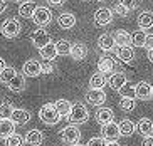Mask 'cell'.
I'll return each instance as SVG.
<instances>
[{
  "mask_svg": "<svg viewBox=\"0 0 153 146\" xmlns=\"http://www.w3.org/2000/svg\"><path fill=\"white\" fill-rule=\"evenodd\" d=\"M39 118H41L42 123L49 124V126H54V124H57L59 121H61V114L57 113L54 104H51V102H47V104H44V106L41 107Z\"/></svg>",
  "mask_w": 153,
  "mask_h": 146,
  "instance_id": "obj_1",
  "label": "cell"
},
{
  "mask_svg": "<svg viewBox=\"0 0 153 146\" xmlns=\"http://www.w3.org/2000/svg\"><path fill=\"white\" fill-rule=\"evenodd\" d=\"M68 119L71 121V124H82L89 119V111L82 102H76V104H72L71 114L68 116Z\"/></svg>",
  "mask_w": 153,
  "mask_h": 146,
  "instance_id": "obj_2",
  "label": "cell"
},
{
  "mask_svg": "<svg viewBox=\"0 0 153 146\" xmlns=\"http://www.w3.org/2000/svg\"><path fill=\"white\" fill-rule=\"evenodd\" d=\"M20 30H22V25H20V22H19L17 19H7V20L2 24V27H0L2 36L7 37V39L17 37L19 34H20Z\"/></svg>",
  "mask_w": 153,
  "mask_h": 146,
  "instance_id": "obj_3",
  "label": "cell"
},
{
  "mask_svg": "<svg viewBox=\"0 0 153 146\" xmlns=\"http://www.w3.org/2000/svg\"><path fill=\"white\" fill-rule=\"evenodd\" d=\"M120 126L118 123H109V124H104L101 128V138H103L106 143H113V141H118L120 139Z\"/></svg>",
  "mask_w": 153,
  "mask_h": 146,
  "instance_id": "obj_4",
  "label": "cell"
},
{
  "mask_svg": "<svg viewBox=\"0 0 153 146\" xmlns=\"http://www.w3.org/2000/svg\"><path fill=\"white\" fill-rule=\"evenodd\" d=\"M30 40H32V44H34V47H37L39 50H41L42 47H45L47 44H51V36H49V32H45V29L41 27V29L32 30Z\"/></svg>",
  "mask_w": 153,
  "mask_h": 146,
  "instance_id": "obj_5",
  "label": "cell"
},
{
  "mask_svg": "<svg viewBox=\"0 0 153 146\" xmlns=\"http://www.w3.org/2000/svg\"><path fill=\"white\" fill-rule=\"evenodd\" d=\"M61 138H62L64 143H69V145H77L79 139H81V131L77 129V126H66V128L61 131Z\"/></svg>",
  "mask_w": 153,
  "mask_h": 146,
  "instance_id": "obj_6",
  "label": "cell"
},
{
  "mask_svg": "<svg viewBox=\"0 0 153 146\" xmlns=\"http://www.w3.org/2000/svg\"><path fill=\"white\" fill-rule=\"evenodd\" d=\"M51 19H52V13L47 7H37L34 15H32V22L39 27H45L51 22Z\"/></svg>",
  "mask_w": 153,
  "mask_h": 146,
  "instance_id": "obj_7",
  "label": "cell"
},
{
  "mask_svg": "<svg viewBox=\"0 0 153 146\" xmlns=\"http://www.w3.org/2000/svg\"><path fill=\"white\" fill-rule=\"evenodd\" d=\"M113 22V10L106 9V7H101L94 12V24L99 27H106Z\"/></svg>",
  "mask_w": 153,
  "mask_h": 146,
  "instance_id": "obj_8",
  "label": "cell"
},
{
  "mask_svg": "<svg viewBox=\"0 0 153 146\" xmlns=\"http://www.w3.org/2000/svg\"><path fill=\"white\" fill-rule=\"evenodd\" d=\"M114 69H116V61H114L111 56L104 54V56H101V57L98 59V72H101L103 76L113 72Z\"/></svg>",
  "mask_w": 153,
  "mask_h": 146,
  "instance_id": "obj_9",
  "label": "cell"
},
{
  "mask_svg": "<svg viewBox=\"0 0 153 146\" xmlns=\"http://www.w3.org/2000/svg\"><path fill=\"white\" fill-rule=\"evenodd\" d=\"M108 84L113 91H121V89H125L126 84H128V77H126V74L123 71L121 72H113L108 79Z\"/></svg>",
  "mask_w": 153,
  "mask_h": 146,
  "instance_id": "obj_10",
  "label": "cell"
},
{
  "mask_svg": "<svg viewBox=\"0 0 153 146\" xmlns=\"http://www.w3.org/2000/svg\"><path fill=\"white\" fill-rule=\"evenodd\" d=\"M86 101L91 106H103L104 101H106V93L103 89H89L86 93Z\"/></svg>",
  "mask_w": 153,
  "mask_h": 146,
  "instance_id": "obj_11",
  "label": "cell"
},
{
  "mask_svg": "<svg viewBox=\"0 0 153 146\" xmlns=\"http://www.w3.org/2000/svg\"><path fill=\"white\" fill-rule=\"evenodd\" d=\"M135 97L140 101H148L152 99V84L146 81H140L135 86Z\"/></svg>",
  "mask_w": 153,
  "mask_h": 146,
  "instance_id": "obj_12",
  "label": "cell"
},
{
  "mask_svg": "<svg viewBox=\"0 0 153 146\" xmlns=\"http://www.w3.org/2000/svg\"><path fill=\"white\" fill-rule=\"evenodd\" d=\"M22 71H24V74L27 76V77H37V76L42 74L41 62L30 59V61H27L25 64H24V69H22Z\"/></svg>",
  "mask_w": 153,
  "mask_h": 146,
  "instance_id": "obj_13",
  "label": "cell"
},
{
  "mask_svg": "<svg viewBox=\"0 0 153 146\" xmlns=\"http://www.w3.org/2000/svg\"><path fill=\"white\" fill-rule=\"evenodd\" d=\"M113 39H114V44L120 45V47H131V42H133L131 40V34L128 30H123V29L114 32Z\"/></svg>",
  "mask_w": 153,
  "mask_h": 146,
  "instance_id": "obj_14",
  "label": "cell"
},
{
  "mask_svg": "<svg viewBox=\"0 0 153 146\" xmlns=\"http://www.w3.org/2000/svg\"><path fill=\"white\" fill-rule=\"evenodd\" d=\"M136 24H138L140 30H148V29H152L153 27V12H150V10L141 12L138 15V19H136Z\"/></svg>",
  "mask_w": 153,
  "mask_h": 146,
  "instance_id": "obj_15",
  "label": "cell"
},
{
  "mask_svg": "<svg viewBox=\"0 0 153 146\" xmlns=\"http://www.w3.org/2000/svg\"><path fill=\"white\" fill-rule=\"evenodd\" d=\"M136 131L143 138H148V136H153V121L148 119V118H141L136 124Z\"/></svg>",
  "mask_w": 153,
  "mask_h": 146,
  "instance_id": "obj_16",
  "label": "cell"
},
{
  "mask_svg": "<svg viewBox=\"0 0 153 146\" xmlns=\"http://www.w3.org/2000/svg\"><path fill=\"white\" fill-rule=\"evenodd\" d=\"M96 121H98L99 124H109L114 121V113H113V109H109V107H99L98 113H96Z\"/></svg>",
  "mask_w": 153,
  "mask_h": 146,
  "instance_id": "obj_17",
  "label": "cell"
},
{
  "mask_svg": "<svg viewBox=\"0 0 153 146\" xmlns=\"http://www.w3.org/2000/svg\"><path fill=\"white\" fill-rule=\"evenodd\" d=\"M24 141L27 143L29 146H41L42 141H44V134H42V131H39V129H30V131L25 134Z\"/></svg>",
  "mask_w": 153,
  "mask_h": 146,
  "instance_id": "obj_18",
  "label": "cell"
},
{
  "mask_svg": "<svg viewBox=\"0 0 153 146\" xmlns=\"http://www.w3.org/2000/svg\"><path fill=\"white\" fill-rule=\"evenodd\" d=\"M74 61H82V59H86V56H88V47H86V44H82V42H76V44L71 45V54H69Z\"/></svg>",
  "mask_w": 153,
  "mask_h": 146,
  "instance_id": "obj_19",
  "label": "cell"
},
{
  "mask_svg": "<svg viewBox=\"0 0 153 146\" xmlns=\"http://www.w3.org/2000/svg\"><path fill=\"white\" fill-rule=\"evenodd\" d=\"M57 24L61 29H72V27L76 25V17H74V13L71 12H62L61 15L57 17Z\"/></svg>",
  "mask_w": 153,
  "mask_h": 146,
  "instance_id": "obj_20",
  "label": "cell"
},
{
  "mask_svg": "<svg viewBox=\"0 0 153 146\" xmlns=\"http://www.w3.org/2000/svg\"><path fill=\"white\" fill-rule=\"evenodd\" d=\"M37 9V4L36 2H32V0H27V2H22L20 7H19V15L24 19H32L34 12Z\"/></svg>",
  "mask_w": 153,
  "mask_h": 146,
  "instance_id": "obj_21",
  "label": "cell"
},
{
  "mask_svg": "<svg viewBox=\"0 0 153 146\" xmlns=\"http://www.w3.org/2000/svg\"><path fill=\"white\" fill-rule=\"evenodd\" d=\"M118 126H120V134L125 136V138H130L136 129V124L131 119H121L120 123H118Z\"/></svg>",
  "mask_w": 153,
  "mask_h": 146,
  "instance_id": "obj_22",
  "label": "cell"
},
{
  "mask_svg": "<svg viewBox=\"0 0 153 146\" xmlns=\"http://www.w3.org/2000/svg\"><path fill=\"white\" fill-rule=\"evenodd\" d=\"M7 87H9L12 93H22L24 89H25V77L17 72V76L7 84Z\"/></svg>",
  "mask_w": 153,
  "mask_h": 146,
  "instance_id": "obj_23",
  "label": "cell"
},
{
  "mask_svg": "<svg viewBox=\"0 0 153 146\" xmlns=\"http://www.w3.org/2000/svg\"><path fill=\"white\" fill-rule=\"evenodd\" d=\"M98 45L101 50H104V52H109V50H113V49L116 47V44H114V39H113V36H109V34H103V36L98 39Z\"/></svg>",
  "mask_w": 153,
  "mask_h": 146,
  "instance_id": "obj_24",
  "label": "cell"
},
{
  "mask_svg": "<svg viewBox=\"0 0 153 146\" xmlns=\"http://www.w3.org/2000/svg\"><path fill=\"white\" fill-rule=\"evenodd\" d=\"M39 52H41V57L44 59V61H47V62H52L56 57H57V50H56L54 42H51V44H47L45 47H42Z\"/></svg>",
  "mask_w": 153,
  "mask_h": 146,
  "instance_id": "obj_25",
  "label": "cell"
},
{
  "mask_svg": "<svg viewBox=\"0 0 153 146\" xmlns=\"http://www.w3.org/2000/svg\"><path fill=\"white\" fill-rule=\"evenodd\" d=\"M54 106H56V109H57V113L61 114V118H68V116L71 114L72 104L68 99H57V101L54 102Z\"/></svg>",
  "mask_w": 153,
  "mask_h": 146,
  "instance_id": "obj_26",
  "label": "cell"
},
{
  "mask_svg": "<svg viewBox=\"0 0 153 146\" xmlns=\"http://www.w3.org/2000/svg\"><path fill=\"white\" fill-rule=\"evenodd\" d=\"M116 57L121 62H126L130 64L135 57V52H133V47H118L116 49Z\"/></svg>",
  "mask_w": 153,
  "mask_h": 146,
  "instance_id": "obj_27",
  "label": "cell"
},
{
  "mask_svg": "<svg viewBox=\"0 0 153 146\" xmlns=\"http://www.w3.org/2000/svg\"><path fill=\"white\" fill-rule=\"evenodd\" d=\"M15 123L12 119H0V138H9L14 134Z\"/></svg>",
  "mask_w": 153,
  "mask_h": 146,
  "instance_id": "obj_28",
  "label": "cell"
},
{
  "mask_svg": "<svg viewBox=\"0 0 153 146\" xmlns=\"http://www.w3.org/2000/svg\"><path fill=\"white\" fill-rule=\"evenodd\" d=\"M12 121L15 124H27L30 121V113L27 109H14L12 114Z\"/></svg>",
  "mask_w": 153,
  "mask_h": 146,
  "instance_id": "obj_29",
  "label": "cell"
},
{
  "mask_svg": "<svg viewBox=\"0 0 153 146\" xmlns=\"http://www.w3.org/2000/svg\"><path fill=\"white\" fill-rule=\"evenodd\" d=\"M106 84V76H103L101 72H94L89 79V87L91 89H103Z\"/></svg>",
  "mask_w": 153,
  "mask_h": 146,
  "instance_id": "obj_30",
  "label": "cell"
},
{
  "mask_svg": "<svg viewBox=\"0 0 153 146\" xmlns=\"http://www.w3.org/2000/svg\"><path fill=\"white\" fill-rule=\"evenodd\" d=\"M120 107H121L123 111H126V113H131V111L136 107V101H135V97H131V96H123L121 99H120Z\"/></svg>",
  "mask_w": 153,
  "mask_h": 146,
  "instance_id": "obj_31",
  "label": "cell"
},
{
  "mask_svg": "<svg viewBox=\"0 0 153 146\" xmlns=\"http://www.w3.org/2000/svg\"><path fill=\"white\" fill-rule=\"evenodd\" d=\"M71 42L66 39H61L56 42V50H57V56H69L71 54Z\"/></svg>",
  "mask_w": 153,
  "mask_h": 146,
  "instance_id": "obj_32",
  "label": "cell"
},
{
  "mask_svg": "<svg viewBox=\"0 0 153 146\" xmlns=\"http://www.w3.org/2000/svg\"><path fill=\"white\" fill-rule=\"evenodd\" d=\"M146 36H148V34H146V32L145 30H136L135 34H133V36H131V40H133V42H131V44L135 45V47H145V40H146Z\"/></svg>",
  "mask_w": 153,
  "mask_h": 146,
  "instance_id": "obj_33",
  "label": "cell"
},
{
  "mask_svg": "<svg viewBox=\"0 0 153 146\" xmlns=\"http://www.w3.org/2000/svg\"><path fill=\"white\" fill-rule=\"evenodd\" d=\"M15 107L10 104V102H2L0 104V119H12V114H14Z\"/></svg>",
  "mask_w": 153,
  "mask_h": 146,
  "instance_id": "obj_34",
  "label": "cell"
},
{
  "mask_svg": "<svg viewBox=\"0 0 153 146\" xmlns=\"http://www.w3.org/2000/svg\"><path fill=\"white\" fill-rule=\"evenodd\" d=\"M15 76H17V71H15L14 67H5L4 72L0 74V81H2L4 84H9V82L14 79Z\"/></svg>",
  "mask_w": 153,
  "mask_h": 146,
  "instance_id": "obj_35",
  "label": "cell"
},
{
  "mask_svg": "<svg viewBox=\"0 0 153 146\" xmlns=\"http://www.w3.org/2000/svg\"><path fill=\"white\" fill-rule=\"evenodd\" d=\"M24 143H25L24 138L19 133H14V134H10L9 138H5V146H22Z\"/></svg>",
  "mask_w": 153,
  "mask_h": 146,
  "instance_id": "obj_36",
  "label": "cell"
},
{
  "mask_svg": "<svg viewBox=\"0 0 153 146\" xmlns=\"http://www.w3.org/2000/svg\"><path fill=\"white\" fill-rule=\"evenodd\" d=\"M118 4L123 5V7L128 9V10H135V9H138L140 0H118Z\"/></svg>",
  "mask_w": 153,
  "mask_h": 146,
  "instance_id": "obj_37",
  "label": "cell"
},
{
  "mask_svg": "<svg viewBox=\"0 0 153 146\" xmlns=\"http://www.w3.org/2000/svg\"><path fill=\"white\" fill-rule=\"evenodd\" d=\"M41 69H42V74H52V72H54V64H52V62H47V61H44L41 64Z\"/></svg>",
  "mask_w": 153,
  "mask_h": 146,
  "instance_id": "obj_38",
  "label": "cell"
},
{
  "mask_svg": "<svg viewBox=\"0 0 153 146\" xmlns=\"http://www.w3.org/2000/svg\"><path fill=\"white\" fill-rule=\"evenodd\" d=\"M86 146H106V141H104L101 136H94V138H91L89 141H88Z\"/></svg>",
  "mask_w": 153,
  "mask_h": 146,
  "instance_id": "obj_39",
  "label": "cell"
},
{
  "mask_svg": "<svg viewBox=\"0 0 153 146\" xmlns=\"http://www.w3.org/2000/svg\"><path fill=\"white\" fill-rule=\"evenodd\" d=\"M113 12H116L118 15H121V17H128V13H130V10H128V9H125L123 5L116 4V5H114V9H113Z\"/></svg>",
  "mask_w": 153,
  "mask_h": 146,
  "instance_id": "obj_40",
  "label": "cell"
},
{
  "mask_svg": "<svg viewBox=\"0 0 153 146\" xmlns=\"http://www.w3.org/2000/svg\"><path fill=\"white\" fill-rule=\"evenodd\" d=\"M145 49H148V50H152V49H153V36H152V34L146 36V40H145Z\"/></svg>",
  "mask_w": 153,
  "mask_h": 146,
  "instance_id": "obj_41",
  "label": "cell"
},
{
  "mask_svg": "<svg viewBox=\"0 0 153 146\" xmlns=\"http://www.w3.org/2000/svg\"><path fill=\"white\" fill-rule=\"evenodd\" d=\"M141 146H153V136L145 138L143 141H141Z\"/></svg>",
  "mask_w": 153,
  "mask_h": 146,
  "instance_id": "obj_42",
  "label": "cell"
},
{
  "mask_svg": "<svg viewBox=\"0 0 153 146\" xmlns=\"http://www.w3.org/2000/svg\"><path fill=\"white\" fill-rule=\"evenodd\" d=\"M66 0H47V4L49 5H54V7H61Z\"/></svg>",
  "mask_w": 153,
  "mask_h": 146,
  "instance_id": "obj_43",
  "label": "cell"
},
{
  "mask_svg": "<svg viewBox=\"0 0 153 146\" xmlns=\"http://www.w3.org/2000/svg\"><path fill=\"white\" fill-rule=\"evenodd\" d=\"M5 9H7V4H5V0H0V13L4 12Z\"/></svg>",
  "mask_w": 153,
  "mask_h": 146,
  "instance_id": "obj_44",
  "label": "cell"
},
{
  "mask_svg": "<svg viewBox=\"0 0 153 146\" xmlns=\"http://www.w3.org/2000/svg\"><path fill=\"white\" fill-rule=\"evenodd\" d=\"M5 67H7V66H5V61H4L2 57H0V74L4 72V69H5Z\"/></svg>",
  "mask_w": 153,
  "mask_h": 146,
  "instance_id": "obj_45",
  "label": "cell"
},
{
  "mask_svg": "<svg viewBox=\"0 0 153 146\" xmlns=\"http://www.w3.org/2000/svg\"><path fill=\"white\" fill-rule=\"evenodd\" d=\"M106 146H121L118 141H113V143H106Z\"/></svg>",
  "mask_w": 153,
  "mask_h": 146,
  "instance_id": "obj_46",
  "label": "cell"
},
{
  "mask_svg": "<svg viewBox=\"0 0 153 146\" xmlns=\"http://www.w3.org/2000/svg\"><path fill=\"white\" fill-rule=\"evenodd\" d=\"M148 59L153 62V49H152V50H148Z\"/></svg>",
  "mask_w": 153,
  "mask_h": 146,
  "instance_id": "obj_47",
  "label": "cell"
},
{
  "mask_svg": "<svg viewBox=\"0 0 153 146\" xmlns=\"http://www.w3.org/2000/svg\"><path fill=\"white\" fill-rule=\"evenodd\" d=\"M152 99H153V84H152Z\"/></svg>",
  "mask_w": 153,
  "mask_h": 146,
  "instance_id": "obj_48",
  "label": "cell"
},
{
  "mask_svg": "<svg viewBox=\"0 0 153 146\" xmlns=\"http://www.w3.org/2000/svg\"><path fill=\"white\" fill-rule=\"evenodd\" d=\"M72 146H84V145H79V143H77V145H72Z\"/></svg>",
  "mask_w": 153,
  "mask_h": 146,
  "instance_id": "obj_49",
  "label": "cell"
},
{
  "mask_svg": "<svg viewBox=\"0 0 153 146\" xmlns=\"http://www.w3.org/2000/svg\"><path fill=\"white\" fill-rule=\"evenodd\" d=\"M12 2H22V0H12Z\"/></svg>",
  "mask_w": 153,
  "mask_h": 146,
  "instance_id": "obj_50",
  "label": "cell"
},
{
  "mask_svg": "<svg viewBox=\"0 0 153 146\" xmlns=\"http://www.w3.org/2000/svg\"><path fill=\"white\" fill-rule=\"evenodd\" d=\"M98 2H104V0H98Z\"/></svg>",
  "mask_w": 153,
  "mask_h": 146,
  "instance_id": "obj_51",
  "label": "cell"
}]
</instances>
